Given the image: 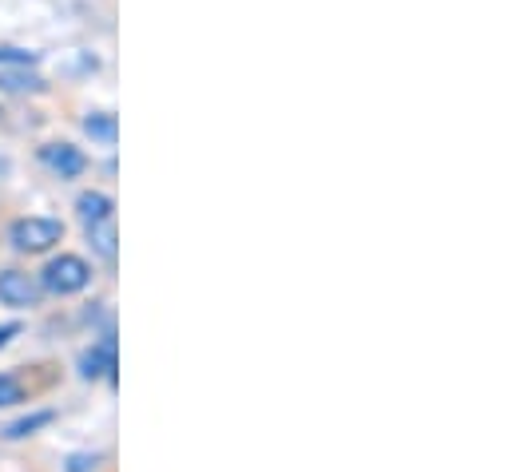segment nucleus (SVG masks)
I'll return each instance as SVG.
<instances>
[{
  "label": "nucleus",
  "instance_id": "nucleus-12",
  "mask_svg": "<svg viewBox=\"0 0 512 472\" xmlns=\"http://www.w3.org/2000/svg\"><path fill=\"white\" fill-rule=\"evenodd\" d=\"M16 334H20V326H16V322H4V326H0V346H8Z\"/></svg>",
  "mask_w": 512,
  "mask_h": 472
},
{
  "label": "nucleus",
  "instance_id": "nucleus-11",
  "mask_svg": "<svg viewBox=\"0 0 512 472\" xmlns=\"http://www.w3.org/2000/svg\"><path fill=\"white\" fill-rule=\"evenodd\" d=\"M96 469V457H72V465H68V472H92Z\"/></svg>",
  "mask_w": 512,
  "mask_h": 472
},
{
  "label": "nucleus",
  "instance_id": "nucleus-6",
  "mask_svg": "<svg viewBox=\"0 0 512 472\" xmlns=\"http://www.w3.org/2000/svg\"><path fill=\"white\" fill-rule=\"evenodd\" d=\"M76 207H80V219H84V223H92L96 215H108V211H116V207H112V199H108V195H100V191H88V195H80V203H76Z\"/></svg>",
  "mask_w": 512,
  "mask_h": 472
},
{
  "label": "nucleus",
  "instance_id": "nucleus-5",
  "mask_svg": "<svg viewBox=\"0 0 512 472\" xmlns=\"http://www.w3.org/2000/svg\"><path fill=\"white\" fill-rule=\"evenodd\" d=\"M40 159H44L52 171H60V179H72V175H80V171H84L80 151H76V147H68V143H52V147H44V151H40Z\"/></svg>",
  "mask_w": 512,
  "mask_h": 472
},
{
  "label": "nucleus",
  "instance_id": "nucleus-2",
  "mask_svg": "<svg viewBox=\"0 0 512 472\" xmlns=\"http://www.w3.org/2000/svg\"><path fill=\"white\" fill-rule=\"evenodd\" d=\"M8 238L24 254H44L48 246H56L64 238V227L56 219H20V223H12Z\"/></svg>",
  "mask_w": 512,
  "mask_h": 472
},
{
  "label": "nucleus",
  "instance_id": "nucleus-9",
  "mask_svg": "<svg viewBox=\"0 0 512 472\" xmlns=\"http://www.w3.org/2000/svg\"><path fill=\"white\" fill-rule=\"evenodd\" d=\"M24 393H20V381L16 377H8V373H0V405H16Z\"/></svg>",
  "mask_w": 512,
  "mask_h": 472
},
{
  "label": "nucleus",
  "instance_id": "nucleus-3",
  "mask_svg": "<svg viewBox=\"0 0 512 472\" xmlns=\"http://www.w3.org/2000/svg\"><path fill=\"white\" fill-rule=\"evenodd\" d=\"M40 294H44V286H40L32 274H24V270H4V274H0V302H4V306H16V310L36 306Z\"/></svg>",
  "mask_w": 512,
  "mask_h": 472
},
{
  "label": "nucleus",
  "instance_id": "nucleus-10",
  "mask_svg": "<svg viewBox=\"0 0 512 472\" xmlns=\"http://www.w3.org/2000/svg\"><path fill=\"white\" fill-rule=\"evenodd\" d=\"M84 127H88V135H100V139H112L116 135V123L112 119H88Z\"/></svg>",
  "mask_w": 512,
  "mask_h": 472
},
{
  "label": "nucleus",
  "instance_id": "nucleus-1",
  "mask_svg": "<svg viewBox=\"0 0 512 472\" xmlns=\"http://www.w3.org/2000/svg\"><path fill=\"white\" fill-rule=\"evenodd\" d=\"M88 278H92V270H88L84 258H76V254H60V258H52V262L44 266L40 286H44L48 294L68 298V294H80V290L88 286Z\"/></svg>",
  "mask_w": 512,
  "mask_h": 472
},
{
  "label": "nucleus",
  "instance_id": "nucleus-4",
  "mask_svg": "<svg viewBox=\"0 0 512 472\" xmlns=\"http://www.w3.org/2000/svg\"><path fill=\"white\" fill-rule=\"evenodd\" d=\"M88 227V238H92V246H96V254L108 262V266H116V258H120V235H116V211H108V215H96L92 223H84Z\"/></svg>",
  "mask_w": 512,
  "mask_h": 472
},
{
  "label": "nucleus",
  "instance_id": "nucleus-8",
  "mask_svg": "<svg viewBox=\"0 0 512 472\" xmlns=\"http://www.w3.org/2000/svg\"><path fill=\"white\" fill-rule=\"evenodd\" d=\"M48 421H52V413H48V409H40V413H32V417L12 421V425H8V437H12V441H16V437H28V433H36V429H40V425H48Z\"/></svg>",
  "mask_w": 512,
  "mask_h": 472
},
{
  "label": "nucleus",
  "instance_id": "nucleus-7",
  "mask_svg": "<svg viewBox=\"0 0 512 472\" xmlns=\"http://www.w3.org/2000/svg\"><path fill=\"white\" fill-rule=\"evenodd\" d=\"M116 369V357H112V346L104 350H92L84 357V377H100V373H112Z\"/></svg>",
  "mask_w": 512,
  "mask_h": 472
}]
</instances>
